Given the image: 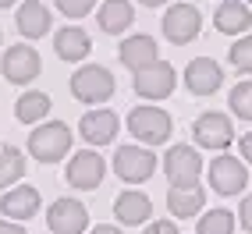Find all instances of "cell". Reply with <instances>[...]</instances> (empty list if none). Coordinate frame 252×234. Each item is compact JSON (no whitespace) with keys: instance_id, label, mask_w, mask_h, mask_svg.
Here are the masks:
<instances>
[{"instance_id":"cell-21","label":"cell","mask_w":252,"mask_h":234,"mask_svg":"<svg viewBox=\"0 0 252 234\" xmlns=\"http://www.w3.org/2000/svg\"><path fill=\"white\" fill-rule=\"evenodd\" d=\"M131 18H135V11H131L128 0H107V4L99 7V29L110 32V36L125 32L131 25Z\"/></svg>"},{"instance_id":"cell-27","label":"cell","mask_w":252,"mask_h":234,"mask_svg":"<svg viewBox=\"0 0 252 234\" xmlns=\"http://www.w3.org/2000/svg\"><path fill=\"white\" fill-rule=\"evenodd\" d=\"M231 64L242 75H252V36H245V39H238L231 46Z\"/></svg>"},{"instance_id":"cell-5","label":"cell","mask_w":252,"mask_h":234,"mask_svg":"<svg viewBox=\"0 0 252 234\" xmlns=\"http://www.w3.org/2000/svg\"><path fill=\"white\" fill-rule=\"evenodd\" d=\"M157 171V156L142 146H121L114 156V174L128 181V185H139V181H149Z\"/></svg>"},{"instance_id":"cell-9","label":"cell","mask_w":252,"mask_h":234,"mask_svg":"<svg viewBox=\"0 0 252 234\" xmlns=\"http://www.w3.org/2000/svg\"><path fill=\"white\" fill-rule=\"evenodd\" d=\"M86 224H89V213L78 199H57V203L46 209V227L54 234H82Z\"/></svg>"},{"instance_id":"cell-28","label":"cell","mask_w":252,"mask_h":234,"mask_svg":"<svg viewBox=\"0 0 252 234\" xmlns=\"http://www.w3.org/2000/svg\"><path fill=\"white\" fill-rule=\"evenodd\" d=\"M61 14H68V18H86V14L96 7V0H57Z\"/></svg>"},{"instance_id":"cell-18","label":"cell","mask_w":252,"mask_h":234,"mask_svg":"<svg viewBox=\"0 0 252 234\" xmlns=\"http://www.w3.org/2000/svg\"><path fill=\"white\" fill-rule=\"evenodd\" d=\"M114 213L121 224H146L149 216H153V203H149V195L142 192H121L114 203Z\"/></svg>"},{"instance_id":"cell-20","label":"cell","mask_w":252,"mask_h":234,"mask_svg":"<svg viewBox=\"0 0 252 234\" xmlns=\"http://www.w3.org/2000/svg\"><path fill=\"white\" fill-rule=\"evenodd\" d=\"M217 32H224V36H238V32H245L252 25V14L249 7L242 4V0H224L220 7H217Z\"/></svg>"},{"instance_id":"cell-32","label":"cell","mask_w":252,"mask_h":234,"mask_svg":"<svg viewBox=\"0 0 252 234\" xmlns=\"http://www.w3.org/2000/svg\"><path fill=\"white\" fill-rule=\"evenodd\" d=\"M242 156H245V160L252 163V131H249V135L242 139Z\"/></svg>"},{"instance_id":"cell-22","label":"cell","mask_w":252,"mask_h":234,"mask_svg":"<svg viewBox=\"0 0 252 234\" xmlns=\"http://www.w3.org/2000/svg\"><path fill=\"white\" fill-rule=\"evenodd\" d=\"M206 203V192L203 188H171V195H167V206H171L174 216H195L199 209H203Z\"/></svg>"},{"instance_id":"cell-10","label":"cell","mask_w":252,"mask_h":234,"mask_svg":"<svg viewBox=\"0 0 252 234\" xmlns=\"http://www.w3.org/2000/svg\"><path fill=\"white\" fill-rule=\"evenodd\" d=\"M103 174H107V163H103V156L99 153H93V149H82V153H75L71 156V163H68V181L75 188H96L99 181H103Z\"/></svg>"},{"instance_id":"cell-7","label":"cell","mask_w":252,"mask_h":234,"mask_svg":"<svg viewBox=\"0 0 252 234\" xmlns=\"http://www.w3.org/2000/svg\"><path fill=\"white\" fill-rule=\"evenodd\" d=\"M192 135L195 142L203 146V149H227L231 139H234V124L227 121V114H203V117H195V124H192Z\"/></svg>"},{"instance_id":"cell-19","label":"cell","mask_w":252,"mask_h":234,"mask_svg":"<svg viewBox=\"0 0 252 234\" xmlns=\"http://www.w3.org/2000/svg\"><path fill=\"white\" fill-rule=\"evenodd\" d=\"M18 32L25 39H39L50 32V11L46 4H39V0H25V4L18 7Z\"/></svg>"},{"instance_id":"cell-33","label":"cell","mask_w":252,"mask_h":234,"mask_svg":"<svg viewBox=\"0 0 252 234\" xmlns=\"http://www.w3.org/2000/svg\"><path fill=\"white\" fill-rule=\"evenodd\" d=\"M89 234H121V231H117L114 224H99V227H93Z\"/></svg>"},{"instance_id":"cell-6","label":"cell","mask_w":252,"mask_h":234,"mask_svg":"<svg viewBox=\"0 0 252 234\" xmlns=\"http://www.w3.org/2000/svg\"><path fill=\"white\" fill-rule=\"evenodd\" d=\"M135 92L142 96V99H167L174 92V86H178V75H174V68L167 60H157V64H149V68H142V71H135Z\"/></svg>"},{"instance_id":"cell-17","label":"cell","mask_w":252,"mask_h":234,"mask_svg":"<svg viewBox=\"0 0 252 234\" xmlns=\"http://www.w3.org/2000/svg\"><path fill=\"white\" fill-rule=\"evenodd\" d=\"M54 50H57V57H61V60H86V54L93 50V39H89V32H86V29L68 25V29H61V32H57Z\"/></svg>"},{"instance_id":"cell-13","label":"cell","mask_w":252,"mask_h":234,"mask_svg":"<svg viewBox=\"0 0 252 234\" xmlns=\"http://www.w3.org/2000/svg\"><path fill=\"white\" fill-rule=\"evenodd\" d=\"M210 185L220 195H238L245 188V163L234 156H217L210 163Z\"/></svg>"},{"instance_id":"cell-11","label":"cell","mask_w":252,"mask_h":234,"mask_svg":"<svg viewBox=\"0 0 252 234\" xmlns=\"http://www.w3.org/2000/svg\"><path fill=\"white\" fill-rule=\"evenodd\" d=\"M220 82H224V71H220V64L213 57H195L189 68H185V86H189V92H195V96L217 92Z\"/></svg>"},{"instance_id":"cell-34","label":"cell","mask_w":252,"mask_h":234,"mask_svg":"<svg viewBox=\"0 0 252 234\" xmlns=\"http://www.w3.org/2000/svg\"><path fill=\"white\" fill-rule=\"evenodd\" d=\"M139 4H142V7H160L163 0H139Z\"/></svg>"},{"instance_id":"cell-3","label":"cell","mask_w":252,"mask_h":234,"mask_svg":"<svg viewBox=\"0 0 252 234\" xmlns=\"http://www.w3.org/2000/svg\"><path fill=\"white\" fill-rule=\"evenodd\" d=\"M128 131L139 142L160 146V142L171 139V114L160 110V107H135L128 114Z\"/></svg>"},{"instance_id":"cell-35","label":"cell","mask_w":252,"mask_h":234,"mask_svg":"<svg viewBox=\"0 0 252 234\" xmlns=\"http://www.w3.org/2000/svg\"><path fill=\"white\" fill-rule=\"evenodd\" d=\"M11 4H14V0H0V7H11Z\"/></svg>"},{"instance_id":"cell-31","label":"cell","mask_w":252,"mask_h":234,"mask_svg":"<svg viewBox=\"0 0 252 234\" xmlns=\"http://www.w3.org/2000/svg\"><path fill=\"white\" fill-rule=\"evenodd\" d=\"M0 234H25L22 224H11V220H0Z\"/></svg>"},{"instance_id":"cell-1","label":"cell","mask_w":252,"mask_h":234,"mask_svg":"<svg viewBox=\"0 0 252 234\" xmlns=\"http://www.w3.org/2000/svg\"><path fill=\"white\" fill-rule=\"evenodd\" d=\"M68 149H71V128L64 124V121L39 124V128L29 135V153L36 156L39 163H54V160H61Z\"/></svg>"},{"instance_id":"cell-30","label":"cell","mask_w":252,"mask_h":234,"mask_svg":"<svg viewBox=\"0 0 252 234\" xmlns=\"http://www.w3.org/2000/svg\"><path fill=\"white\" fill-rule=\"evenodd\" d=\"M238 216H242V227H245V231H252V195H245V199H242Z\"/></svg>"},{"instance_id":"cell-16","label":"cell","mask_w":252,"mask_h":234,"mask_svg":"<svg viewBox=\"0 0 252 234\" xmlns=\"http://www.w3.org/2000/svg\"><path fill=\"white\" fill-rule=\"evenodd\" d=\"M36 209H39V188H32V185L11 188L0 199V213L14 216V220H29V216H36Z\"/></svg>"},{"instance_id":"cell-36","label":"cell","mask_w":252,"mask_h":234,"mask_svg":"<svg viewBox=\"0 0 252 234\" xmlns=\"http://www.w3.org/2000/svg\"><path fill=\"white\" fill-rule=\"evenodd\" d=\"M242 4H245V0H242Z\"/></svg>"},{"instance_id":"cell-25","label":"cell","mask_w":252,"mask_h":234,"mask_svg":"<svg viewBox=\"0 0 252 234\" xmlns=\"http://www.w3.org/2000/svg\"><path fill=\"white\" fill-rule=\"evenodd\" d=\"M234 231V213L227 209H210L199 220V234H231Z\"/></svg>"},{"instance_id":"cell-2","label":"cell","mask_w":252,"mask_h":234,"mask_svg":"<svg viewBox=\"0 0 252 234\" xmlns=\"http://www.w3.org/2000/svg\"><path fill=\"white\" fill-rule=\"evenodd\" d=\"M71 96L82 103H107L114 96V75L103 64H86L71 75Z\"/></svg>"},{"instance_id":"cell-8","label":"cell","mask_w":252,"mask_h":234,"mask_svg":"<svg viewBox=\"0 0 252 234\" xmlns=\"http://www.w3.org/2000/svg\"><path fill=\"white\" fill-rule=\"evenodd\" d=\"M199 29H203V18H199V11L192 4H171V11L163 14V36L171 43H192L199 36Z\"/></svg>"},{"instance_id":"cell-26","label":"cell","mask_w":252,"mask_h":234,"mask_svg":"<svg viewBox=\"0 0 252 234\" xmlns=\"http://www.w3.org/2000/svg\"><path fill=\"white\" fill-rule=\"evenodd\" d=\"M231 110L245 121H252V82H238L231 89Z\"/></svg>"},{"instance_id":"cell-24","label":"cell","mask_w":252,"mask_h":234,"mask_svg":"<svg viewBox=\"0 0 252 234\" xmlns=\"http://www.w3.org/2000/svg\"><path fill=\"white\" fill-rule=\"evenodd\" d=\"M22 174H25V156H22V149L4 146V149H0V188H11Z\"/></svg>"},{"instance_id":"cell-14","label":"cell","mask_w":252,"mask_h":234,"mask_svg":"<svg viewBox=\"0 0 252 234\" xmlns=\"http://www.w3.org/2000/svg\"><path fill=\"white\" fill-rule=\"evenodd\" d=\"M78 131H82V139H86V142L107 146L117 135V114L114 110H89V114H82Z\"/></svg>"},{"instance_id":"cell-23","label":"cell","mask_w":252,"mask_h":234,"mask_svg":"<svg viewBox=\"0 0 252 234\" xmlns=\"http://www.w3.org/2000/svg\"><path fill=\"white\" fill-rule=\"evenodd\" d=\"M14 114H18L22 124H36L50 114V96L46 92H25L18 99V107H14Z\"/></svg>"},{"instance_id":"cell-15","label":"cell","mask_w":252,"mask_h":234,"mask_svg":"<svg viewBox=\"0 0 252 234\" xmlns=\"http://www.w3.org/2000/svg\"><path fill=\"white\" fill-rule=\"evenodd\" d=\"M157 39L153 36H128L121 43V64L131 71H142L149 68V64H157Z\"/></svg>"},{"instance_id":"cell-29","label":"cell","mask_w":252,"mask_h":234,"mask_svg":"<svg viewBox=\"0 0 252 234\" xmlns=\"http://www.w3.org/2000/svg\"><path fill=\"white\" fill-rule=\"evenodd\" d=\"M146 234H178V224H171V220H157V224L146 227Z\"/></svg>"},{"instance_id":"cell-4","label":"cell","mask_w":252,"mask_h":234,"mask_svg":"<svg viewBox=\"0 0 252 234\" xmlns=\"http://www.w3.org/2000/svg\"><path fill=\"white\" fill-rule=\"evenodd\" d=\"M163 171L171 188H195L199 174H203V160L192 146H171V153L163 156Z\"/></svg>"},{"instance_id":"cell-12","label":"cell","mask_w":252,"mask_h":234,"mask_svg":"<svg viewBox=\"0 0 252 234\" xmlns=\"http://www.w3.org/2000/svg\"><path fill=\"white\" fill-rule=\"evenodd\" d=\"M43 68V60L39 54L32 46H11L7 54H4V78L14 82V86H25V82H32L39 75Z\"/></svg>"}]
</instances>
